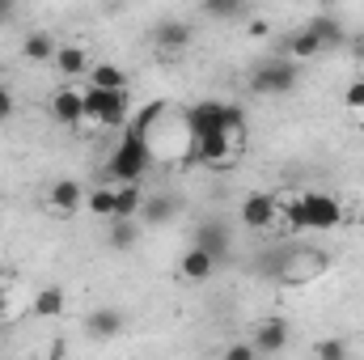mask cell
<instances>
[{"mask_svg": "<svg viewBox=\"0 0 364 360\" xmlns=\"http://www.w3.org/2000/svg\"><path fill=\"white\" fill-rule=\"evenodd\" d=\"M296 81H301V64L296 60H263L250 73V93H259V97H284V93L296 90Z\"/></svg>", "mask_w": 364, "mask_h": 360, "instance_id": "obj_4", "label": "cell"}, {"mask_svg": "<svg viewBox=\"0 0 364 360\" xmlns=\"http://www.w3.org/2000/svg\"><path fill=\"white\" fill-rule=\"evenodd\" d=\"M284 348H288V322H284V318H267V322L255 327V352L275 356V352H284Z\"/></svg>", "mask_w": 364, "mask_h": 360, "instance_id": "obj_13", "label": "cell"}, {"mask_svg": "<svg viewBox=\"0 0 364 360\" xmlns=\"http://www.w3.org/2000/svg\"><path fill=\"white\" fill-rule=\"evenodd\" d=\"M51 64H55L64 77H85V73H90V51H85V47H60Z\"/></svg>", "mask_w": 364, "mask_h": 360, "instance_id": "obj_20", "label": "cell"}, {"mask_svg": "<svg viewBox=\"0 0 364 360\" xmlns=\"http://www.w3.org/2000/svg\"><path fill=\"white\" fill-rule=\"evenodd\" d=\"M284 51H288L292 60H314V55H322L326 47H322V43H318V34L305 26V30H296V34L288 38V47H284Z\"/></svg>", "mask_w": 364, "mask_h": 360, "instance_id": "obj_22", "label": "cell"}, {"mask_svg": "<svg viewBox=\"0 0 364 360\" xmlns=\"http://www.w3.org/2000/svg\"><path fill=\"white\" fill-rule=\"evenodd\" d=\"M259 352H255V344H229L225 348V360H255Z\"/></svg>", "mask_w": 364, "mask_h": 360, "instance_id": "obj_31", "label": "cell"}, {"mask_svg": "<svg viewBox=\"0 0 364 360\" xmlns=\"http://www.w3.org/2000/svg\"><path fill=\"white\" fill-rule=\"evenodd\" d=\"M195 246H203L216 263H225V259L233 255V233H229L225 221H203V225L195 229Z\"/></svg>", "mask_w": 364, "mask_h": 360, "instance_id": "obj_9", "label": "cell"}, {"mask_svg": "<svg viewBox=\"0 0 364 360\" xmlns=\"http://www.w3.org/2000/svg\"><path fill=\"white\" fill-rule=\"evenodd\" d=\"M242 221H246L250 229H272V225H279V199L267 195V191L250 195V199L242 203Z\"/></svg>", "mask_w": 364, "mask_h": 360, "instance_id": "obj_11", "label": "cell"}, {"mask_svg": "<svg viewBox=\"0 0 364 360\" xmlns=\"http://www.w3.org/2000/svg\"><path fill=\"white\" fill-rule=\"evenodd\" d=\"M55 51H60V43H55L47 30H34V34H26V43H21L26 64H51V60H55Z\"/></svg>", "mask_w": 364, "mask_h": 360, "instance_id": "obj_17", "label": "cell"}, {"mask_svg": "<svg viewBox=\"0 0 364 360\" xmlns=\"http://www.w3.org/2000/svg\"><path fill=\"white\" fill-rule=\"evenodd\" d=\"M47 203L55 208V212H77L81 203H85V186L77 179H60L47 186Z\"/></svg>", "mask_w": 364, "mask_h": 360, "instance_id": "obj_14", "label": "cell"}, {"mask_svg": "<svg viewBox=\"0 0 364 360\" xmlns=\"http://www.w3.org/2000/svg\"><path fill=\"white\" fill-rule=\"evenodd\" d=\"M140 203H144L140 182H119L114 186V216H140Z\"/></svg>", "mask_w": 364, "mask_h": 360, "instance_id": "obj_21", "label": "cell"}, {"mask_svg": "<svg viewBox=\"0 0 364 360\" xmlns=\"http://www.w3.org/2000/svg\"><path fill=\"white\" fill-rule=\"evenodd\" d=\"M90 85H97V90H127V73L119 64H90Z\"/></svg>", "mask_w": 364, "mask_h": 360, "instance_id": "obj_24", "label": "cell"}, {"mask_svg": "<svg viewBox=\"0 0 364 360\" xmlns=\"http://www.w3.org/2000/svg\"><path fill=\"white\" fill-rule=\"evenodd\" d=\"M279 221H284L292 233H305V229H309V216H305L301 195H296V199H288V203H279Z\"/></svg>", "mask_w": 364, "mask_h": 360, "instance_id": "obj_26", "label": "cell"}, {"mask_svg": "<svg viewBox=\"0 0 364 360\" xmlns=\"http://www.w3.org/2000/svg\"><path fill=\"white\" fill-rule=\"evenodd\" d=\"M166 110H170V106H166V102H149V106H144V110H140V115H136V119H132V127H136V132H144V136H149V132H153V127H157V123H161V115H166Z\"/></svg>", "mask_w": 364, "mask_h": 360, "instance_id": "obj_28", "label": "cell"}, {"mask_svg": "<svg viewBox=\"0 0 364 360\" xmlns=\"http://www.w3.org/2000/svg\"><path fill=\"white\" fill-rule=\"evenodd\" d=\"M136 242H140V225H136V216H110L106 246H110V250H132Z\"/></svg>", "mask_w": 364, "mask_h": 360, "instance_id": "obj_18", "label": "cell"}, {"mask_svg": "<svg viewBox=\"0 0 364 360\" xmlns=\"http://www.w3.org/2000/svg\"><path fill=\"white\" fill-rule=\"evenodd\" d=\"M85 119L102 127H123L127 123V90H97L85 85Z\"/></svg>", "mask_w": 364, "mask_h": 360, "instance_id": "obj_5", "label": "cell"}, {"mask_svg": "<svg viewBox=\"0 0 364 360\" xmlns=\"http://www.w3.org/2000/svg\"><path fill=\"white\" fill-rule=\"evenodd\" d=\"M191 144H195V149H191V157H195V162H203V166H229V162H233V153H237V136H233V132H225V127L203 132V136H195Z\"/></svg>", "mask_w": 364, "mask_h": 360, "instance_id": "obj_6", "label": "cell"}, {"mask_svg": "<svg viewBox=\"0 0 364 360\" xmlns=\"http://www.w3.org/2000/svg\"><path fill=\"white\" fill-rule=\"evenodd\" d=\"M246 30H250V38H267V34H272V21H267V17H250Z\"/></svg>", "mask_w": 364, "mask_h": 360, "instance_id": "obj_33", "label": "cell"}, {"mask_svg": "<svg viewBox=\"0 0 364 360\" xmlns=\"http://www.w3.org/2000/svg\"><path fill=\"white\" fill-rule=\"evenodd\" d=\"M149 162H153V144H149V136L136 132V127L127 123L123 140L114 144V153H110V162H106V179L110 182H140L144 174H149Z\"/></svg>", "mask_w": 364, "mask_h": 360, "instance_id": "obj_1", "label": "cell"}, {"mask_svg": "<svg viewBox=\"0 0 364 360\" xmlns=\"http://www.w3.org/2000/svg\"><path fill=\"white\" fill-rule=\"evenodd\" d=\"M182 123H186L191 140L203 136V132H216V127L242 136V127H246V110H242L237 102H216V97H208V102H195V106L182 115Z\"/></svg>", "mask_w": 364, "mask_h": 360, "instance_id": "obj_2", "label": "cell"}, {"mask_svg": "<svg viewBox=\"0 0 364 360\" xmlns=\"http://www.w3.org/2000/svg\"><path fill=\"white\" fill-rule=\"evenodd\" d=\"M314 356L318 360H343L348 356V344L343 339H322V344H314Z\"/></svg>", "mask_w": 364, "mask_h": 360, "instance_id": "obj_29", "label": "cell"}, {"mask_svg": "<svg viewBox=\"0 0 364 360\" xmlns=\"http://www.w3.org/2000/svg\"><path fill=\"white\" fill-rule=\"evenodd\" d=\"M9 17H13V0H0V26H4Z\"/></svg>", "mask_w": 364, "mask_h": 360, "instance_id": "obj_34", "label": "cell"}, {"mask_svg": "<svg viewBox=\"0 0 364 360\" xmlns=\"http://www.w3.org/2000/svg\"><path fill=\"white\" fill-rule=\"evenodd\" d=\"M191 38H195V30H191L186 21H174V17H166V21L153 26V47H157L161 55H182V51L191 47Z\"/></svg>", "mask_w": 364, "mask_h": 360, "instance_id": "obj_8", "label": "cell"}, {"mask_svg": "<svg viewBox=\"0 0 364 360\" xmlns=\"http://www.w3.org/2000/svg\"><path fill=\"white\" fill-rule=\"evenodd\" d=\"M123 314L119 309H110V305H102V309H93L90 318H85V331H90V339H114L119 331H123Z\"/></svg>", "mask_w": 364, "mask_h": 360, "instance_id": "obj_16", "label": "cell"}, {"mask_svg": "<svg viewBox=\"0 0 364 360\" xmlns=\"http://www.w3.org/2000/svg\"><path fill=\"white\" fill-rule=\"evenodd\" d=\"M34 314H38V318H60V314H64V288H60V284L38 288V292H34Z\"/></svg>", "mask_w": 364, "mask_h": 360, "instance_id": "obj_23", "label": "cell"}, {"mask_svg": "<svg viewBox=\"0 0 364 360\" xmlns=\"http://www.w3.org/2000/svg\"><path fill=\"white\" fill-rule=\"evenodd\" d=\"M343 102H348L352 110H364V77H356V81L348 85V93H343Z\"/></svg>", "mask_w": 364, "mask_h": 360, "instance_id": "obj_30", "label": "cell"}, {"mask_svg": "<svg viewBox=\"0 0 364 360\" xmlns=\"http://www.w3.org/2000/svg\"><path fill=\"white\" fill-rule=\"evenodd\" d=\"M356 55H360V60H364V30H360V34H356Z\"/></svg>", "mask_w": 364, "mask_h": 360, "instance_id": "obj_35", "label": "cell"}, {"mask_svg": "<svg viewBox=\"0 0 364 360\" xmlns=\"http://www.w3.org/2000/svg\"><path fill=\"white\" fill-rule=\"evenodd\" d=\"M199 9L208 17H216V21H233V17H242L246 0H199Z\"/></svg>", "mask_w": 364, "mask_h": 360, "instance_id": "obj_27", "label": "cell"}, {"mask_svg": "<svg viewBox=\"0 0 364 360\" xmlns=\"http://www.w3.org/2000/svg\"><path fill=\"white\" fill-rule=\"evenodd\" d=\"M216 268H220V263H216V259H212L203 246H191V250L178 259V275H182V280H191V284H203V280H212V275H216Z\"/></svg>", "mask_w": 364, "mask_h": 360, "instance_id": "obj_12", "label": "cell"}, {"mask_svg": "<svg viewBox=\"0 0 364 360\" xmlns=\"http://www.w3.org/2000/svg\"><path fill=\"white\" fill-rule=\"evenodd\" d=\"M13 110H17V106H13V93H9V85H0V123H9Z\"/></svg>", "mask_w": 364, "mask_h": 360, "instance_id": "obj_32", "label": "cell"}, {"mask_svg": "<svg viewBox=\"0 0 364 360\" xmlns=\"http://www.w3.org/2000/svg\"><path fill=\"white\" fill-rule=\"evenodd\" d=\"M0 318H4V292H0Z\"/></svg>", "mask_w": 364, "mask_h": 360, "instance_id": "obj_36", "label": "cell"}, {"mask_svg": "<svg viewBox=\"0 0 364 360\" xmlns=\"http://www.w3.org/2000/svg\"><path fill=\"white\" fill-rule=\"evenodd\" d=\"M178 216V199L174 195H144V203H140V221L144 225H170Z\"/></svg>", "mask_w": 364, "mask_h": 360, "instance_id": "obj_15", "label": "cell"}, {"mask_svg": "<svg viewBox=\"0 0 364 360\" xmlns=\"http://www.w3.org/2000/svg\"><path fill=\"white\" fill-rule=\"evenodd\" d=\"M275 263H263V271L279 280V284H314L322 271L331 268V255H322V250H279L272 255Z\"/></svg>", "mask_w": 364, "mask_h": 360, "instance_id": "obj_3", "label": "cell"}, {"mask_svg": "<svg viewBox=\"0 0 364 360\" xmlns=\"http://www.w3.org/2000/svg\"><path fill=\"white\" fill-rule=\"evenodd\" d=\"M51 115H55V123L77 127V123L85 119V90H77V85L55 90V93H51Z\"/></svg>", "mask_w": 364, "mask_h": 360, "instance_id": "obj_10", "label": "cell"}, {"mask_svg": "<svg viewBox=\"0 0 364 360\" xmlns=\"http://www.w3.org/2000/svg\"><path fill=\"white\" fill-rule=\"evenodd\" d=\"M85 208H90L93 216L110 221L114 216V186H93V191H85Z\"/></svg>", "mask_w": 364, "mask_h": 360, "instance_id": "obj_25", "label": "cell"}, {"mask_svg": "<svg viewBox=\"0 0 364 360\" xmlns=\"http://www.w3.org/2000/svg\"><path fill=\"white\" fill-rule=\"evenodd\" d=\"M301 203H305V216H309V229H339L343 225V203L326 191H301Z\"/></svg>", "mask_w": 364, "mask_h": 360, "instance_id": "obj_7", "label": "cell"}, {"mask_svg": "<svg viewBox=\"0 0 364 360\" xmlns=\"http://www.w3.org/2000/svg\"><path fill=\"white\" fill-rule=\"evenodd\" d=\"M309 30L318 34V43H322L326 51H335V47H343V43H348V34H343V26H339V21H335L331 13H318V17L309 21Z\"/></svg>", "mask_w": 364, "mask_h": 360, "instance_id": "obj_19", "label": "cell"}]
</instances>
